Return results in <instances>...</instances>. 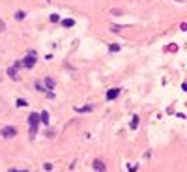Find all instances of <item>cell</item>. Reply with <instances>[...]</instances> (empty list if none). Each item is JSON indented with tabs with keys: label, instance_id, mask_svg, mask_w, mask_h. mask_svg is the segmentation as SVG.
Here are the masks:
<instances>
[{
	"label": "cell",
	"instance_id": "6da1fadb",
	"mask_svg": "<svg viewBox=\"0 0 187 172\" xmlns=\"http://www.w3.org/2000/svg\"><path fill=\"white\" fill-rule=\"evenodd\" d=\"M38 123H39V114L38 112H32L28 116V127H30V139H36V133H38Z\"/></svg>",
	"mask_w": 187,
	"mask_h": 172
},
{
	"label": "cell",
	"instance_id": "7a4b0ae2",
	"mask_svg": "<svg viewBox=\"0 0 187 172\" xmlns=\"http://www.w3.org/2000/svg\"><path fill=\"white\" fill-rule=\"evenodd\" d=\"M0 135L4 137V139H15L17 137V127H13V125H6L0 129Z\"/></svg>",
	"mask_w": 187,
	"mask_h": 172
},
{
	"label": "cell",
	"instance_id": "3957f363",
	"mask_svg": "<svg viewBox=\"0 0 187 172\" xmlns=\"http://www.w3.org/2000/svg\"><path fill=\"white\" fill-rule=\"evenodd\" d=\"M21 67H23V64H21V62H15L11 67H8V75H10L13 80H19V79H17V71L21 69Z\"/></svg>",
	"mask_w": 187,
	"mask_h": 172
},
{
	"label": "cell",
	"instance_id": "277c9868",
	"mask_svg": "<svg viewBox=\"0 0 187 172\" xmlns=\"http://www.w3.org/2000/svg\"><path fill=\"white\" fill-rule=\"evenodd\" d=\"M21 64H23V67H26V69H32V67L38 64V58L36 56H26V58H23Z\"/></svg>",
	"mask_w": 187,
	"mask_h": 172
},
{
	"label": "cell",
	"instance_id": "5b68a950",
	"mask_svg": "<svg viewBox=\"0 0 187 172\" xmlns=\"http://www.w3.org/2000/svg\"><path fill=\"white\" fill-rule=\"evenodd\" d=\"M41 84H43V88H45L47 92H52V88H54V84H56V82H54V79H52V77H45Z\"/></svg>",
	"mask_w": 187,
	"mask_h": 172
},
{
	"label": "cell",
	"instance_id": "8992f818",
	"mask_svg": "<svg viewBox=\"0 0 187 172\" xmlns=\"http://www.w3.org/2000/svg\"><path fill=\"white\" fill-rule=\"evenodd\" d=\"M94 170L95 172H107V167H105V163H103L101 159H95L94 161Z\"/></svg>",
	"mask_w": 187,
	"mask_h": 172
},
{
	"label": "cell",
	"instance_id": "52a82bcc",
	"mask_svg": "<svg viewBox=\"0 0 187 172\" xmlns=\"http://www.w3.org/2000/svg\"><path fill=\"white\" fill-rule=\"evenodd\" d=\"M120 88H110V90L107 92V99L109 101H112V99H116V97H118V95H120Z\"/></svg>",
	"mask_w": 187,
	"mask_h": 172
},
{
	"label": "cell",
	"instance_id": "ba28073f",
	"mask_svg": "<svg viewBox=\"0 0 187 172\" xmlns=\"http://www.w3.org/2000/svg\"><path fill=\"white\" fill-rule=\"evenodd\" d=\"M49 112H47V111H43V112H41L39 114V123H43V125H49Z\"/></svg>",
	"mask_w": 187,
	"mask_h": 172
},
{
	"label": "cell",
	"instance_id": "9c48e42d",
	"mask_svg": "<svg viewBox=\"0 0 187 172\" xmlns=\"http://www.w3.org/2000/svg\"><path fill=\"white\" fill-rule=\"evenodd\" d=\"M92 105H84V107H75V111H77V112H90V111H92Z\"/></svg>",
	"mask_w": 187,
	"mask_h": 172
},
{
	"label": "cell",
	"instance_id": "30bf717a",
	"mask_svg": "<svg viewBox=\"0 0 187 172\" xmlns=\"http://www.w3.org/2000/svg\"><path fill=\"white\" fill-rule=\"evenodd\" d=\"M73 24H75V21H73V19H66V21H62V26H66V28H71Z\"/></svg>",
	"mask_w": 187,
	"mask_h": 172
},
{
	"label": "cell",
	"instance_id": "8fae6325",
	"mask_svg": "<svg viewBox=\"0 0 187 172\" xmlns=\"http://www.w3.org/2000/svg\"><path fill=\"white\" fill-rule=\"evenodd\" d=\"M129 125H131V129H137V127H138V116H137V114L133 116V120H131Z\"/></svg>",
	"mask_w": 187,
	"mask_h": 172
},
{
	"label": "cell",
	"instance_id": "7c38bea8",
	"mask_svg": "<svg viewBox=\"0 0 187 172\" xmlns=\"http://www.w3.org/2000/svg\"><path fill=\"white\" fill-rule=\"evenodd\" d=\"M24 17H26V13H24V11H21V10L15 11V19H17V21H23Z\"/></svg>",
	"mask_w": 187,
	"mask_h": 172
},
{
	"label": "cell",
	"instance_id": "4fadbf2b",
	"mask_svg": "<svg viewBox=\"0 0 187 172\" xmlns=\"http://www.w3.org/2000/svg\"><path fill=\"white\" fill-rule=\"evenodd\" d=\"M109 51H110V52H118V51H120V45H116V43L112 45V43H110V45H109Z\"/></svg>",
	"mask_w": 187,
	"mask_h": 172
},
{
	"label": "cell",
	"instance_id": "5bb4252c",
	"mask_svg": "<svg viewBox=\"0 0 187 172\" xmlns=\"http://www.w3.org/2000/svg\"><path fill=\"white\" fill-rule=\"evenodd\" d=\"M15 105H17V107H26V105H28V101H26V99H17Z\"/></svg>",
	"mask_w": 187,
	"mask_h": 172
},
{
	"label": "cell",
	"instance_id": "9a60e30c",
	"mask_svg": "<svg viewBox=\"0 0 187 172\" xmlns=\"http://www.w3.org/2000/svg\"><path fill=\"white\" fill-rule=\"evenodd\" d=\"M49 19H51V23H60V17L56 15V13H52V15H51Z\"/></svg>",
	"mask_w": 187,
	"mask_h": 172
},
{
	"label": "cell",
	"instance_id": "2e32d148",
	"mask_svg": "<svg viewBox=\"0 0 187 172\" xmlns=\"http://www.w3.org/2000/svg\"><path fill=\"white\" fill-rule=\"evenodd\" d=\"M36 90H39V92H47L45 88H43V84H41V82H36Z\"/></svg>",
	"mask_w": 187,
	"mask_h": 172
},
{
	"label": "cell",
	"instance_id": "e0dca14e",
	"mask_svg": "<svg viewBox=\"0 0 187 172\" xmlns=\"http://www.w3.org/2000/svg\"><path fill=\"white\" fill-rule=\"evenodd\" d=\"M43 168H45L47 172H51V170H52V165H51V163H45V165H43Z\"/></svg>",
	"mask_w": 187,
	"mask_h": 172
},
{
	"label": "cell",
	"instance_id": "ac0fdd59",
	"mask_svg": "<svg viewBox=\"0 0 187 172\" xmlns=\"http://www.w3.org/2000/svg\"><path fill=\"white\" fill-rule=\"evenodd\" d=\"M110 13H112V15H122V13H123V11H122V10H112V11H110Z\"/></svg>",
	"mask_w": 187,
	"mask_h": 172
},
{
	"label": "cell",
	"instance_id": "d6986e66",
	"mask_svg": "<svg viewBox=\"0 0 187 172\" xmlns=\"http://www.w3.org/2000/svg\"><path fill=\"white\" fill-rule=\"evenodd\" d=\"M137 170H138V165H133V167L129 168V172H137Z\"/></svg>",
	"mask_w": 187,
	"mask_h": 172
},
{
	"label": "cell",
	"instance_id": "ffe728a7",
	"mask_svg": "<svg viewBox=\"0 0 187 172\" xmlns=\"http://www.w3.org/2000/svg\"><path fill=\"white\" fill-rule=\"evenodd\" d=\"M10 172H26V170H15V168H13V170H10Z\"/></svg>",
	"mask_w": 187,
	"mask_h": 172
}]
</instances>
